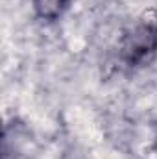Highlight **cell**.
I'll list each match as a JSON object with an SVG mask.
<instances>
[{
	"mask_svg": "<svg viewBox=\"0 0 157 159\" xmlns=\"http://www.w3.org/2000/svg\"><path fill=\"white\" fill-rule=\"evenodd\" d=\"M70 2L72 0H32V9L39 20L56 22L65 15Z\"/></svg>",
	"mask_w": 157,
	"mask_h": 159,
	"instance_id": "7a4b0ae2",
	"label": "cell"
},
{
	"mask_svg": "<svg viewBox=\"0 0 157 159\" xmlns=\"http://www.w3.org/2000/svg\"><path fill=\"white\" fill-rule=\"evenodd\" d=\"M154 150H155V154H157V129H155V135H154Z\"/></svg>",
	"mask_w": 157,
	"mask_h": 159,
	"instance_id": "3957f363",
	"label": "cell"
},
{
	"mask_svg": "<svg viewBox=\"0 0 157 159\" xmlns=\"http://www.w3.org/2000/svg\"><path fill=\"white\" fill-rule=\"evenodd\" d=\"M157 56V20L141 19L122 34L118 57L129 69L150 65Z\"/></svg>",
	"mask_w": 157,
	"mask_h": 159,
	"instance_id": "6da1fadb",
	"label": "cell"
}]
</instances>
